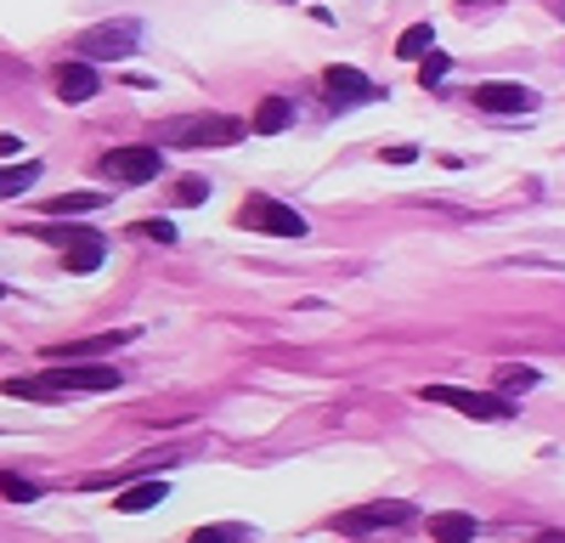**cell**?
Instances as JSON below:
<instances>
[{
    "label": "cell",
    "instance_id": "obj_1",
    "mask_svg": "<svg viewBox=\"0 0 565 543\" xmlns=\"http://www.w3.org/2000/svg\"><path fill=\"white\" fill-rule=\"evenodd\" d=\"M119 385H125L119 369H79V362H68V369H52L40 380H7L0 391H7V396H29V402H57V396H74V391L103 396V391H119Z\"/></svg>",
    "mask_w": 565,
    "mask_h": 543
},
{
    "label": "cell",
    "instance_id": "obj_2",
    "mask_svg": "<svg viewBox=\"0 0 565 543\" xmlns=\"http://www.w3.org/2000/svg\"><path fill=\"white\" fill-rule=\"evenodd\" d=\"M244 130H249V125L232 119V114H199V119L164 125V142H175V148H232Z\"/></svg>",
    "mask_w": 565,
    "mask_h": 543
},
{
    "label": "cell",
    "instance_id": "obj_3",
    "mask_svg": "<svg viewBox=\"0 0 565 543\" xmlns=\"http://www.w3.org/2000/svg\"><path fill=\"white\" fill-rule=\"evenodd\" d=\"M424 402H441V407H458L463 419H481V425H498L514 414V402L503 391H458V385H424L418 391Z\"/></svg>",
    "mask_w": 565,
    "mask_h": 543
},
{
    "label": "cell",
    "instance_id": "obj_4",
    "mask_svg": "<svg viewBox=\"0 0 565 543\" xmlns=\"http://www.w3.org/2000/svg\"><path fill=\"white\" fill-rule=\"evenodd\" d=\"M244 226H255V233H271V238H306V215L289 210V204H277L271 193H255L244 210H238Z\"/></svg>",
    "mask_w": 565,
    "mask_h": 543
},
{
    "label": "cell",
    "instance_id": "obj_5",
    "mask_svg": "<svg viewBox=\"0 0 565 543\" xmlns=\"http://www.w3.org/2000/svg\"><path fill=\"white\" fill-rule=\"evenodd\" d=\"M136 40H141V23H97V29H85L79 40H74V57H85V63H97V57H130L136 52Z\"/></svg>",
    "mask_w": 565,
    "mask_h": 543
},
{
    "label": "cell",
    "instance_id": "obj_6",
    "mask_svg": "<svg viewBox=\"0 0 565 543\" xmlns=\"http://www.w3.org/2000/svg\"><path fill=\"white\" fill-rule=\"evenodd\" d=\"M418 510L407 504V498H385V504H362V510H345L334 526L345 537H367V532H385V526H407Z\"/></svg>",
    "mask_w": 565,
    "mask_h": 543
},
{
    "label": "cell",
    "instance_id": "obj_7",
    "mask_svg": "<svg viewBox=\"0 0 565 543\" xmlns=\"http://www.w3.org/2000/svg\"><path fill=\"white\" fill-rule=\"evenodd\" d=\"M469 103L481 114H537V91L532 85H514V79H481L469 91Z\"/></svg>",
    "mask_w": 565,
    "mask_h": 543
},
{
    "label": "cell",
    "instance_id": "obj_8",
    "mask_svg": "<svg viewBox=\"0 0 565 543\" xmlns=\"http://www.w3.org/2000/svg\"><path fill=\"white\" fill-rule=\"evenodd\" d=\"M164 170V153L159 148H114V153H103V175H114V181H153Z\"/></svg>",
    "mask_w": 565,
    "mask_h": 543
},
{
    "label": "cell",
    "instance_id": "obj_9",
    "mask_svg": "<svg viewBox=\"0 0 565 543\" xmlns=\"http://www.w3.org/2000/svg\"><path fill=\"white\" fill-rule=\"evenodd\" d=\"M322 85L334 91V108H362V103H380V85L362 79L356 68H328Z\"/></svg>",
    "mask_w": 565,
    "mask_h": 543
},
{
    "label": "cell",
    "instance_id": "obj_10",
    "mask_svg": "<svg viewBox=\"0 0 565 543\" xmlns=\"http://www.w3.org/2000/svg\"><path fill=\"white\" fill-rule=\"evenodd\" d=\"M97 91H103V79H97V68H90L85 57H74V63L57 68V97L63 103H90Z\"/></svg>",
    "mask_w": 565,
    "mask_h": 543
},
{
    "label": "cell",
    "instance_id": "obj_11",
    "mask_svg": "<svg viewBox=\"0 0 565 543\" xmlns=\"http://www.w3.org/2000/svg\"><path fill=\"white\" fill-rule=\"evenodd\" d=\"M164 498H170V481H159V476H153V481L125 487V492L114 498V510H119V515H141V510H159Z\"/></svg>",
    "mask_w": 565,
    "mask_h": 543
},
{
    "label": "cell",
    "instance_id": "obj_12",
    "mask_svg": "<svg viewBox=\"0 0 565 543\" xmlns=\"http://www.w3.org/2000/svg\"><path fill=\"white\" fill-rule=\"evenodd\" d=\"M476 532H481V521L469 515V510H441V515H430V537H436V543H476Z\"/></svg>",
    "mask_w": 565,
    "mask_h": 543
},
{
    "label": "cell",
    "instance_id": "obj_13",
    "mask_svg": "<svg viewBox=\"0 0 565 543\" xmlns=\"http://www.w3.org/2000/svg\"><path fill=\"white\" fill-rule=\"evenodd\" d=\"M125 340H136V329H108V334H90V340H68V345H52L45 356H52V362H74V356H90V351H114Z\"/></svg>",
    "mask_w": 565,
    "mask_h": 543
},
{
    "label": "cell",
    "instance_id": "obj_14",
    "mask_svg": "<svg viewBox=\"0 0 565 543\" xmlns=\"http://www.w3.org/2000/svg\"><path fill=\"white\" fill-rule=\"evenodd\" d=\"M289 125H295V103H289V97H266V103L255 108V119H249L255 136H277V130H289Z\"/></svg>",
    "mask_w": 565,
    "mask_h": 543
},
{
    "label": "cell",
    "instance_id": "obj_15",
    "mask_svg": "<svg viewBox=\"0 0 565 543\" xmlns=\"http://www.w3.org/2000/svg\"><path fill=\"white\" fill-rule=\"evenodd\" d=\"M63 255H68V272H97V266H103V255H108V244H103V233H85V238H79V244H68Z\"/></svg>",
    "mask_w": 565,
    "mask_h": 543
},
{
    "label": "cell",
    "instance_id": "obj_16",
    "mask_svg": "<svg viewBox=\"0 0 565 543\" xmlns=\"http://www.w3.org/2000/svg\"><path fill=\"white\" fill-rule=\"evenodd\" d=\"M34 181H40V164H34V159L7 164V170H0V199H18V193H29Z\"/></svg>",
    "mask_w": 565,
    "mask_h": 543
},
{
    "label": "cell",
    "instance_id": "obj_17",
    "mask_svg": "<svg viewBox=\"0 0 565 543\" xmlns=\"http://www.w3.org/2000/svg\"><path fill=\"white\" fill-rule=\"evenodd\" d=\"M537 385V369H526V362H503L498 369V391L514 396V391H532Z\"/></svg>",
    "mask_w": 565,
    "mask_h": 543
},
{
    "label": "cell",
    "instance_id": "obj_18",
    "mask_svg": "<svg viewBox=\"0 0 565 543\" xmlns=\"http://www.w3.org/2000/svg\"><path fill=\"white\" fill-rule=\"evenodd\" d=\"M103 204H108V193H63L45 210H52V215H79V210H103Z\"/></svg>",
    "mask_w": 565,
    "mask_h": 543
},
{
    "label": "cell",
    "instance_id": "obj_19",
    "mask_svg": "<svg viewBox=\"0 0 565 543\" xmlns=\"http://www.w3.org/2000/svg\"><path fill=\"white\" fill-rule=\"evenodd\" d=\"M430 23H413V29H402V40H396V57H424L430 52Z\"/></svg>",
    "mask_w": 565,
    "mask_h": 543
},
{
    "label": "cell",
    "instance_id": "obj_20",
    "mask_svg": "<svg viewBox=\"0 0 565 543\" xmlns=\"http://www.w3.org/2000/svg\"><path fill=\"white\" fill-rule=\"evenodd\" d=\"M0 492H7L12 504H34V498H40V487L29 476H12V470H0Z\"/></svg>",
    "mask_w": 565,
    "mask_h": 543
},
{
    "label": "cell",
    "instance_id": "obj_21",
    "mask_svg": "<svg viewBox=\"0 0 565 543\" xmlns=\"http://www.w3.org/2000/svg\"><path fill=\"white\" fill-rule=\"evenodd\" d=\"M34 238H45V244L68 249V244H79V238H85V226H34Z\"/></svg>",
    "mask_w": 565,
    "mask_h": 543
},
{
    "label": "cell",
    "instance_id": "obj_22",
    "mask_svg": "<svg viewBox=\"0 0 565 543\" xmlns=\"http://www.w3.org/2000/svg\"><path fill=\"white\" fill-rule=\"evenodd\" d=\"M447 68H452V57H441V52H430L418 63V85H441L447 79Z\"/></svg>",
    "mask_w": 565,
    "mask_h": 543
},
{
    "label": "cell",
    "instance_id": "obj_23",
    "mask_svg": "<svg viewBox=\"0 0 565 543\" xmlns=\"http://www.w3.org/2000/svg\"><path fill=\"white\" fill-rule=\"evenodd\" d=\"M244 537H249L244 526H204V532H193L186 543H244Z\"/></svg>",
    "mask_w": 565,
    "mask_h": 543
},
{
    "label": "cell",
    "instance_id": "obj_24",
    "mask_svg": "<svg viewBox=\"0 0 565 543\" xmlns=\"http://www.w3.org/2000/svg\"><path fill=\"white\" fill-rule=\"evenodd\" d=\"M204 199H210V181H199V175H186L175 188V204H204Z\"/></svg>",
    "mask_w": 565,
    "mask_h": 543
},
{
    "label": "cell",
    "instance_id": "obj_25",
    "mask_svg": "<svg viewBox=\"0 0 565 543\" xmlns=\"http://www.w3.org/2000/svg\"><path fill=\"white\" fill-rule=\"evenodd\" d=\"M136 238H153V244H175V226L170 221H141Z\"/></svg>",
    "mask_w": 565,
    "mask_h": 543
},
{
    "label": "cell",
    "instance_id": "obj_26",
    "mask_svg": "<svg viewBox=\"0 0 565 543\" xmlns=\"http://www.w3.org/2000/svg\"><path fill=\"white\" fill-rule=\"evenodd\" d=\"M385 159H391V164H413V159H418V148H407V142H396V148H385Z\"/></svg>",
    "mask_w": 565,
    "mask_h": 543
},
{
    "label": "cell",
    "instance_id": "obj_27",
    "mask_svg": "<svg viewBox=\"0 0 565 543\" xmlns=\"http://www.w3.org/2000/svg\"><path fill=\"white\" fill-rule=\"evenodd\" d=\"M18 148H23L18 136H0V159H18Z\"/></svg>",
    "mask_w": 565,
    "mask_h": 543
},
{
    "label": "cell",
    "instance_id": "obj_28",
    "mask_svg": "<svg viewBox=\"0 0 565 543\" xmlns=\"http://www.w3.org/2000/svg\"><path fill=\"white\" fill-rule=\"evenodd\" d=\"M537 543H565V532H543V537H537Z\"/></svg>",
    "mask_w": 565,
    "mask_h": 543
},
{
    "label": "cell",
    "instance_id": "obj_29",
    "mask_svg": "<svg viewBox=\"0 0 565 543\" xmlns=\"http://www.w3.org/2000/svg\"><path fill=\"white\" fill-rule=\"evenodd\" d=\"M554 12H559V18H565V0H554Z\"/></svg>",
    "mask_w": 565,
    "mask_h": 543
},
{
    "label": "cell",
    "instance_id": "obj_30",
    "mask_svg": "<svg viewBox=\"0 0 565 543\" xmlns=\"http://www.w3.org/2000/svg\"><path fill=\"white\" fill-rule=\"evenodd\" d=\"M0 295H7V284H0Z\"/></svg>",
    "mask_w": 565,
    "mask_h": 543
}]
</instances>
